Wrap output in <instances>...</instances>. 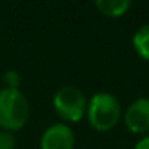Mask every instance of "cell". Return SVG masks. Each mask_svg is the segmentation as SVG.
Wrapping results in <instances>:
<instances>
[{"label":"cell","instance_id":"cell-8","mask_svg":"<svg viewBox=\"0 0 149 149\" xmlns=\"http://www.w3.org/2000/svg\"><path fill=\"white\" fill-rule=\"evenodd\" d=\"M2 79H3L5 88L19 90V85H21V74H19L18 71H15V69H8V71L3 72Z\"/></svg>","mask_w":149,"mask_h":149},{"label":"cell","instance_id":"cell-5","mask_svg":"<svg viewBox=\"0 0 149 149\" xmlns=\"http://www.w3.org/2000/svg\"><path fill=\"white\" fill-rule=\"evenodd\" d=\"M75 133L68 123H52L40 136V149H74Z\"/></svg>","mask_w":149,"mask_h":149},{"label":"cell","instance_id":"cell-2","mask_svg":"<svg viewBox=\"0 0 149 149\" xmlns=\"http://www.w3.org/2000/svg\"><path fill=\"white\" fill-rule=\"evenodd\" d=\"M31 106L21 90L0 88V130L16 133L26 127Z\"/></svg>","mask_w":149,"mask_h":149},{"label":"cell","instance_id":"cell-6","mask_svg":"<svg viewBox=\"0 0 149 149\" xmlns=\"http://www.w3.org/2000/svg\"><path fill=\"white\" fill-rule=\"evenodd\" d=\"M93 5L106 18H120L132 8L130 0H95Z\"/></svg>","mask_w":149,"mask_h":149},{"label":"cell","instance_id":"cell-10","mask_svg":"<svg viewBox=\"0 0 149 149\" xmlns=\"http://www.w3.org/2000/svg\"><path fill=\"white\" fill-rule=\"evenodd\" d=\"M133 149H149V135L141 136V138L136 141V144Z\"/></svg>","mask_w":149,"mask_h":149},{"label":"cell","instance_id":"cell-3","mask_svg":"<svg viewBox=\"0 0 149 149\" xmlns=\"http://www.w3.org/2000/svg\"><path fill=\"white\" fill-rule=\"evenodd\" d=\"M53 109L64 123H77L87 114L88 98L75 85H63L53 95Z\"/></svg>","mask_w":149,"mask_h":149},{"label":"cell","instance_id":"cell-1","mask_svg":"<svg viewBox=\"0 0 149 149\" xmlns=\"http://www.w3.org/2000/svg\"><path fill=\"white\" fill-rule=\"evenodd\" d=\"M122 104L112 93L98 91L88 100L85 117L90 127L96 132L107 133L114 130L122 120Z\"/></svg>","mask_w":149,"mask_h":149},{"label":"cell","instance_id":"cell-4","mask_svg":"<svg viewBox=\"0 0 149 149\" xmlns=\"http://www.w3.org/2000/svg\"><path fill=\"white\" fill-rule=\"evenodd\" d=\"M123 125L132 135H149V98L141 96L133 100L123 111Z\"/></svg>","mask_w":149,"mask_h":149},{"label":"cell","instance_id":"cell-7","mask_svg":"<svg viewBox=\"0 0 149 149\" xmlns=\"http://www.w3.org/2000/svg\"><path fill=\"white\" fill-rule=\"evenodd\" d=\"M132 47L143 61L149 63V23L136 29L132 37Z\"/></svg>","mask_w":149,"mask_h":149},{"label":"cell","instance_id":"cell-9","mask_svg":"<svg viewBox=\"0 0 149 149\" xmlns=\"http://www.w3.org/2000/svg\"><path fill=\"white\" fill-rule=\"evenodd\" d=\"M0 149H16V135L0 130Z\"/></svg>","mask_w":149,"mask_h":149}]
</instances>
